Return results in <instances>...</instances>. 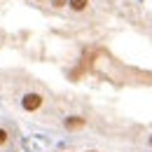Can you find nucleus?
Returning a JSON list of instances; mask_svg holds the SVG:
<instances>
[{
    "label": "nucleus",
    "instance_id": "obj_4",
    "mask_svg": "<svg viewBox=\"0 0 152 152\" xmlns=\"http://www.w3.org/2000/svg\"><path fill=\"white\" fill-rule=\"evenodd\" d=\"M7 143H10V131H7V129H2V126H0V148H5V145H7Z\"/></svg>",
    "mask_w": 152,
    "mask_h": 152
},
{
    "label": "nucleus",
    "instance_id": "obj_7",
    "mask_svg": "<svg viewBox=\"0 0 152 152\" xmlns=\"http://www.w3.org/2000/svg\"><path fill=\"white\" fill-rule=\"evenodd\" d=\"M38 2H47V0H38Z\"/></svg>",
    "mask_w": 152,
    "mask_h": 152
},
{
    "label": "nucleus",
    "instance_id": "obj_1",
    "mask_svg": "<svg viewBox=\"0 0 152 152\" xmlns=\"http://www.w3.org/2000/svg\"><path fill=\"white\" fill-rule=\"evenodd\" d=\"M42 105H45V96L40 94V91H26V94L21 96V108L26 113H38Z\"/></svg>",
    "mask_w": 152,
    "mask_h": 152
},
{
    "label": "nucleus",
    "instance_id": "obj_3",
    "mask_svg": "<svg viewBox=\"0 0 152 152\" xmlns=\"http://www.w3.org/2000/svg\"><path fill=\"white\" fill-rule=\"evenodd\" d=\"M87 5H89V0H68V7H70L73 12H84Z\"/></svg>",
    "mask_w": 152,
    "mask_h": 152
},
{
    "label": "nucleus",
    "instance_id": "obj_8",
    "mask_svg": "<svg viewBox=\"0 0 152 152\" xmlns=\"http://www.w3.org/2000/svg\"><path fill=\"white\" fill-rule=\"evenodd\" d=\"M87 152H96V150H87Z\"/></svg>",
    "mask_w": 152,
    "mask_h": 152
},
{
    "label": "nucleus",
    "instance_id": "obj_2",
    "mask_svg": "<svg viewBox=\"0 0 152 152\" xmlns=\"http://www.w3.org/2000/svg\"><path fill=\"white\" fill-rule=\"evenodd\" d=\"M84 126H87V117H82V115H68L63 119V129L66 131H82Z\"/></svg>",
    "mask_w": 152,
    "mask_h": 152
},
{
    "label": "nucleus",
    "instance_id": "obj_5",
    "mask_svg": "<svg viewBox=\"0 0 152 152\" xmlns=\"http://www.w3.org/2000/svg\"><path fill=\"white\" fill-rule=\"evenodd\" d=\"M49 2H52L54 10H63V7H68V0H49Z\"/></svg>",
    "mask_w": 152,
    "mask_h": 152
},
{
    "label": "nucleus",
    "instance_id": "obj_6",
    "mask_svg": "<svg viewBox=\"0 0 152 152\" xmlns=\"http://www.w3.org/2000/svg\"><path fill=\"white\" fill-rule=\"evenodd\" d=\"M148 145H150V148H152V133H150V136H148Z\"/></svg>",
    "mask_w": 152,
    "mask_h": 152
}]
</instances>
